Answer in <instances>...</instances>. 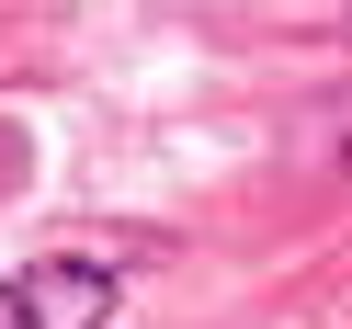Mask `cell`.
<instances>
[{"label":"cell","instance_id":"obj_1","mask_svg":"<svg viewBox=\"0 0 352 329\" xmlns=\"http://www.w3.org/2000/svg\"><path fill=\"white\" fill-rule=\"evenodd\" d=\"M114 306H125V273L102 250H46L0 273V329H102Z\"/></svg>","mask_w":352,"mask_h":329}]
</instances>
